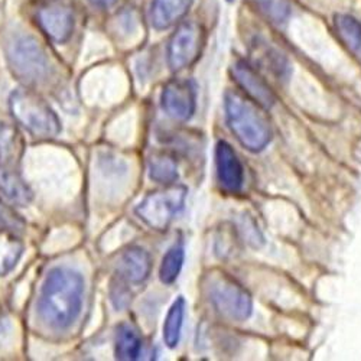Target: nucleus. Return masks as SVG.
<instances>
[{
	"instance_id": "obj_16",
	"label": "nucleus",
	"mask_w": 361,
	"mask_h": 361,
	"mask_svg": "<svg viewBox=\"0 0 361 361\" xmlns=\"http://www.w3.org/2000/svg\"><path fill=\"white\" fill-rule=\"evenodd\" d=\"M336 29L347 49L361 59V23L351 15L340 13L336 16Z\"/></svg>"
},
{
	"instance_id": "obj_4",
	"label": "nucleus",
	"mask_w": 361,
	"mask_h": 361,
	"mask_svg": "<svg viewBox=\"0 0 361 361\" xmlns=\"http://www.w3.org/2000/svg\"><path fill=\"white\" fill-rule=\"evenodd\" d=\"M9 106L16 122L35 137H54L61 130L55 111L32 90H15L11 94Z\"/></svg>"
},
{
	"instance_id": "obj_19",
	"label": "nucleus",
	"mask_w": 361,
	"mask_h": 361,
	"mask_svg": "<svg viewBox=\"0 0 361 361\" xmlns=\"http://www.w3.org/2000/svg\"><path fill=\"white\" fill-rule=\"evenodd\" d=\"M149 176L155 183L171 185L178 179V165L172 155L161 152L149 161Z\"/></svg>"
},
{
	"instance_id": "obj_13",
	"label": "nucleus",
	"mask_w": 361,
	"mask_h": 361,
	"mask_svg": "<svg viewBox=\"0 0 361 361\" xmlns=\"http://www.w3.org/2000/svg\"><path fill=\"white\" fill-rule=\"evenodd\" d=\"M150 267L152 262L149 253L140 247H130L118 262V275L130 283L139 285L147 279Z\"/></svg>"
},
{
	"instance_id": "obj_23",
	"label": "nucleus",
	"mask_w": 361,
	"mask_h": 361,
	"mask_svg": "<svg viewBox=\"0 0 361 361\" xmlns=\"http://www.w3.org/2000/svg\"><path fill=\"white\" fill-rule=\"evenodd\" d=\"M228 2H231V0H228Z\"/></svg>"
},
{
	"instance_id": "obj_22",
	"label": "nucleus",
	"mask_w": 361,
	"mask_h": 361,
	"mask_svg": "<svg viewBox=\"0 0 361 361\" xmlns=\"http://www.w3.org/2000/svg\"><path fill=\"white\" fill-rule=\"evenodd\" d=\"M90 2L100 9H111L122 2V0H90Z\"/></svg>"
},
{
	"instance_id": "obj_1",
	"label": "nucleus",
	"mask_w": 361,
	"mask_h": 361,
	"mask_svg": "<svg viewBox=\"0 0 361 361\" xmlns=\"http://www.w3.org/2000/svg\"><path fill=\"white\" fill-rule=\"evenodd\" d=\"M82 296V276L73 269L55 267L42 285L39 314L48 325L56 329H66L80 315Z\"/></svg>"
},
{
	"instance_id": "obj_7",
	"label": "nucleus",
	"mask_w": 361,
	"mask_h": 361,
	"mask_svg": "<svg viewBox=\"0 0 361 361\" xmlns=\"http://www.w3.org/2000/svg\"><path fill=\"white\" fill-rule=\"evenodd\" d=\"M204 45V31L194 20L183 22L173 32L168 45V63L172 71H180L192 66Z\"/></svg>"
},
{
	"instance_id": "obj_6",
	"label": "nucleus",
	"mask_w": 361,
	"mask_h": 361,
	"mask_svg": "<svg viewBox=\"0 0 361 361\" xmlns=\"http://www.w3.org/2000/svg\"><path fill=\"white\" fill-rule=\"evenodd\" d=\"M187 194V188L180 185H171L166 190L150 192L136 207V214L150 228L164 231L184 208Z\"/></svg>"
},
{
	"instance_id": "obj_9",
	"label": "nucleus",
	"mask_w": 361,
	"mask_h": 361,
	"mask_svg": "<svg viewBox=\"0 0 361 361\" xmlns=\"http://www.w3.org/2000/svg\"><path fill=\"white\" fill-rule=\"evenodd\" d=\"M197 97L195 88L188 81H169L161 94V106L164 111L178 122H187L195 111Z\"/></svg>"
},
{
	"instance_id": "obj_17",
	"label": "nucleus",
	"mask_w": 361,
	"mask_h": 361,
	"mask_svg": "<svg viewBox=\"0 0 361 361\" xmlns=\"http://www.w3.org/2000/svg\"><path fill=\"white\" fill-rule=\"evenodd\" d=\"M140 350L142 340L137 331L128 324L120 325L116 333V357L123 361H133L139 358Z\"/></svg>"
},
{
	"instance_id": "obj_10",
	"label": "nucleus",
	"mask_w": 361,
	"mask_h": 361,
	"mask_svg": "<svg viewBox=\"0 0 361 361\" xmlns=\"http://www.w3.org/2000/svg\"><path fill=\"white\" fill-rule=\"evenodd\" d=\"M216 171L221 188L235 194L245 185V168L235 150L226 140L216 145Z\"/></svg>"
},
{
	"instance_id": "obj_12",
	"label": "nucleus",
	"mask_w": 361,
	"mask_h": 361,
	"mask_svg": "<svg viewBox=\"0 0 361 361\" xmlns=\"http://www.w3.org/2000/svg\"><path fill=\"white\" fill-rule=\"evenodd\" d=\"M231 74L234 77V81L238 84V87L252 99L256 104H259L263 109H270L276 97L272 92V88L269 84L259 75V73L246 61H237L233 68Z\"/></svg>"
},
{
	"instance_id": "obj_18",
	"label": "nucleus",
	"mask_w": 361,
	"mask_h": 361,
	"mask_svg": "<svg viewBox=\"0 0 361 361\" xmlns=\"http://www.w3.org/2000/svg\"><path fill=\"white\" fill-rule=\"evenodd\" d=\"M187 302L183 296H179L168 311L165 324H164V340L169 348H175L180 338L184 318H185Z\"/></svg>"
},
{
	"instance_id": "obj_14",
	"label": "nucleus",
	"mask_w": 361,
	"mask_h": 361,
	"mask_svg": "<svg viewBox=\"0 0 361 361\" xmlns=\"http://www.w3.org/2000/svg\"><path fill=\"white\" fill-rule=\"evenodd\" d=\"M192 0H154L150 20L157 29H168L183 19Z\"/></svg>"
},
{
	"instance_id": "obj_20",
	"label": "nucleus",
	"mask_w": 361,
	"mask_h": 361,
	"mask_svg": "<svg viewBox=\"0 0 361 361\" xmlns=\"http://www.w3.org/2000/svg\"><path fill=\"white\" fill-rule=\"evenodd\" d=\"M184 259H185V252L180 245H175L164 256L162 264L159 269V278L165 285H171L178 279L180 269H183V264H184Z\"/></svg>"
},
{
	"instance_id": "obj_15",
	"label": "nucleus",
	"mask_w": 361,
	"mask_h": 361,
	"mask_svg": "<svg viewBox=\"0 0 361 361\" xmlns=\"http://www.w3.org/2000/svg\"><path fill=\"white\" fill-rule=\"evenodd\" d=\"M22 253V240L8 230H0V276H6L12 272Z\"/></svg>"
},
{
	"instance_id": "obj_21",
	"label": "nucleus",
	"mask_w": 361,
	"mask_h": 361,
	"mask_svg": "<svg viewBox=\"0 0 361 361\" xmlns=\"http://www.w3.org/2000/svg\"><path fill=\"white\" fill-rule=\"evenodd\" d=\"M259 13L275 25L285 23L290 16L289 0H253Z\"/></svg>"
},
{
	"instance_id": "obj_2",
	"label": "nucleus",
	"mask_w": 361,
	"mask_h": 361,
	"mask_svg": "<svg viewBox=\"0 0 361 361\" xmlns=\"http://www.w3.org/2000/svg\"><path fill=\"white\" fill-rule=\"evenodd\" d=\"M260 106L234 90L224 94L226 120L230 130L249 152L259 154L272 142V129Z\"/></svg>"
},
{
	"instance_id": "obj_3",
	"label": "nucleus",
	"mask_w": 361,
	"mask_h": 361,
	"mask_svg": "<svg viewBox=\"0 0 361 361\" xmlns=\"http://www.w3.org/2000/svg\"><path fill=\"white\" fill-rule=\"evenodd\" d=\"M202 292L213 310L230 321L243 322L253 314L250 293L226 274L209 272L205 275Z\"/></svg>"
},
{
	"instance_id": "obj_8",
	"label": "nucleus",
	"mask_w": 361,
	"mask_h": 361,
	"mask_svg": "<svg viewBox=\"0 0 361 361\" xmlns=\"http://www.w3.org/2000/svg\"><path fill=\"white\" fill-rule=\"evenodd\" d=\"M41 31L54 42H67L74 31V8L68 0H42L35 12Z\"/></svg>"
},
{
	"instance_id": "obj_11",
	"label": "nucleus",
	"mask_w": 361,
	"mask_h": 361,
	"mask_svg": "<svg viewBox=\"0 0 361 361\" xmlns=\"http://www.w3.org/2000/svg\"><path fill=\"white\" fill-rule=\"evenodd\" d=\"M19 158L16 154L0 155V192L13 204L26 205L32 200V191L19 172Z\"/></svg>"
},
{
	"instance_id": "obj_5",
	"label": "nucleus",
	"mask_w": 361,
	"mask_h": 361,
	"mask_svg": "<svg viewBox=\"0 0 361 361\" xmlns=\"http://www.w3.org/2000/svg\"><path fill=\"white\" fill-rule=\"evenodd\" d=\"M12 73L27 85H41L51 77V61L47 51L32 37H16L6 48Z\"/></svg>"
}]
</instances>
